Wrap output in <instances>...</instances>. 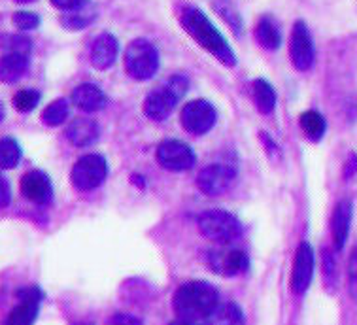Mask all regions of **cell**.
Wrapping results in <instances>:
<instances>
[{"instance_id":"cell-42","label":"cell","mask_w":357,"mask_h":325,"mask_svg":"<svg viewBox=\"0 0 357 325\" xmlns=\"http://www.w3.org/2000/svg\"><path fill=\"white\" fill-rule=\"evenodd\" d=\"M78 325H87V324H78Z\"/></svg>"},{"instance_id":"cell-32","label":"cell","mask_w":357,"mask_h":325,"mask_svg":"<svg viewBox=\"0 0 357 325\" xmlns=\"http://www.w3.org/2000/svg\"><path fill=\"white\" fill-rule=\"evenodd\" d=\"M167 87H169L170 91L174 93L176 97L178 98H182L185 93H188V87H189V82L185 76H182V74H178V76H172V78L167 82Z\"/></svg>"},{"instance_id":"cell-4","label":"cell","mask_w":357,"mask_h":325,"mask_svg":"<svg viewBox=\"0 0 357 325\" xmlns=\"http://www.w3.org/2000/svg\"><path fill=\"white\" fill-rule=\"evenodd\" d=\"M125 68L135 80H150L159 68V53L148 40H132L125 52Z\"/></svg>"},{"instance_id":"cell-1","label":"cell","mask_w":357,"mask_h":325,"mask_svg":"<svg viewBox=\"0 0 357 325\" xmlns=\"http://www.w3.org/2000/svg\"><path fill=\"white\" fill-rule=\"evenodd\" d=\"M180 20H182L185 33L195 40L199 46L204 47L208 53H212L225 66L236 65V57L227 44V40L223 38V34L212 25V21L208 20L199 8H185Z\"/></svg>"},{"instance_id":"cell-14","label":"cell","mask_w":357,"mask_h":325,"mask_svg":"<svg viewBox=\"0 0 357 325\" xmlns=\"http://www.w3.org/2000/svg\"><path fill=\"white\" fill-rule=\"evenodd\" d=\"M21 193L34 204H47L53 197V188L50 178L40 170L26 172L21 180Z\"/></svg>"},{"instance_id":"cell-26","label":"cell","mask_w":357,"mask_h":325,"mask_svg":"<svg viewBox=\"0 0 357 325\" xmlns=\"http://www.w3.org/2000/svg\"><path fill=\"white\" fill-rule=\"evenodd\" d=\"M68 117V103L65 98H57L53 100L52 105L47 106L44 114H42V121L47 125V127H57L65 121Z\"/></svg>"},{"instance_id":"cell-30","label":"cell","mask_w":357,"mask_h":325,"mask_svg":"<svg viewBox=\"0 0 357 325\" xmlns=\"http://www.w3.org/2000/svg\"><path fill=\"white\" fill-rule=\"evenodd\" d=\"M6 53H21V55H31L33 52V42L25 36H8L6 42L2 44Z\"/></svg>"},{"instance_id":"cell-21","label":"cell","mask_w":357,"mask_h":325,"mask_svg":"<svg viewBox=\"0 0 357 325\" xmlns=\"http://www.w3.org/2000/svg\"><path fill=\"white\" fill-rule=\"evenodd\" d=\"M255 38L259 42V46L268 50V52L278 50L280 44H282V33H280L278 23L271 15H263L255 27Z\"/></svg>"},{"instance_id":"cell-9","label":"cell","mask_w":357,"mask_h":325,"mask_svg":"<svg viewBox=\"0 0 357 325\" xmlns=\"http://www.w3.org/2000/svg\"><path fill=\"white\" fill-rule=\"evenodd\" d=\"M208 265L223 278H233V276L246 273L250 267V259L241 250H214L208 254Z\"/></svg>"},{"instance_id":"cell-18","label":"cell","mask_w":357,"mask_h":325,"mask_svg":"<svg viewBox=\"0 0 357 325\" xmlns=\"http://www.w3.org/2000/svg\"><path fill=\"white\" fill-rule=\"evenodd\" d=\"M72 100L84 112H98L106 106V95L95 84H82L72 93Z\"/></svg>"},{"instance_id":"cell-11","label":"cell","mask_w":357,"mask_h":325,"mask_svg":"<svg viewBox=\"0 0 357 325\" xmlns=\"http://www.w3.org/2000/svg\"><path fill=\"white\" fill-rule=\"evenodd\" d=\"M289 57L297 70L305 72L314 65V42L308 29L303 21H297L293 27L291 42H289Z\"/></svg>"},{"instance_id":"cell-12","label":"cell","mask_w":357,"mask_h":325,"mask_svg":"<svg viewBox=\"0 0 357 325\" xmlns=\"http://www.w3.org/2000/svg\"><path fill=\"white\" fill-rule=\"evenodd\" d=\"M20 305L13 308L4 325H33L38 316L42 292L38 287H23L17 292Z\"/></svg>"},{"instance_id":"cell-23","label":"cell","mask_w":357,"mask_h":325,"mask_svg":"<svg viewBox=\"0 0 357 325\" xmlns=\"http://www.w3.org/2000/svg\"><path fill=\"white\" fill-rule=\"evenodd\" d=\"M301 127L305 130V135L310 138L312 142H319L325 135L327 123L321 114L314 110H308L305 114H301Z\"/></svg>"},{"instance_id":"cell-6","label":"cell","mask_w":357,"mask_h":325,"mask_svg":"<svg viewBox=\"0 0 357 325\" xmlns=\"http://www.w3.org/2000/svg\"><path fill=\"white\" fill-rule=\"evenodd\" d=\"M314 269H316L314 248L308 242H301L297 252H295L291 271V292L295 295H303L310 287L312 278H314Z\"/></svg>"},{"instance_id":"cell-33","label":"cell","mask_w":357,"mask_h":325,"mask_svg":"<svg viewBox=\"0 0 357 325\" xmlns=\"http://www.w3.org/2000/svg\"><path fill=\"white\" fill-rule=\"evenodd\" d=\"M106 325H144L142 319L129 312H116L108 318Z\"/></svg>"},{"instance_id":"cell-35","label":"cell","mask_w":357,"mask_h":325,"mask_svg":"<svg viewBox=\"0 0 357 325\" xmlns=\"http://www.w3.org/2000/svg\"><path fill=\"white\" fill-rule=\"evenodd\" d=\"M10 201H12V189H10V183L6 182V178L0 174V209H6Z\"/></svg>"},{"instance_id":"cell-15","label":"cell","mask_w":357,"mask_h":325,"mask_svg":"<svg viewBox=\"0 0 357 325\" xmlns=\"http://www.w3.org/2000/svg\"><path fill=\"white\" fill-rule=\"evenodd\" d=\"M117 53H119V44L114 34L104 33L100 34L91 50V65L98 70H106L116 63Z\"/></svg>"},{"instance_id":"cell-5","label":"cell","mask_w":357,"mask_h":325,"mask_svg":"<svg viewBox=\"0 0 357 325\" xmlns=\"http://www.w3.org/2000/svg\"><path fill=\"white\" fill-rule=\"evenodd\" d=\"M106 176H108L106 159L91 153V156L82 157L74 165L70 178L76 189H79V191H91V189H97L106 180Z\"/></svg>"},{"instance_id":"cell-31","label":"cell","mask_w":357,"mask_h":325,"mask_svg":"<svg viewBox=\"0 0 357 325\" xmlns=\"http://www.w3.org/2000/svg\"><path fill=\"white\" fill-rule=\"evenodd\" d=\"M13 25L21 29V31H33L36 27L40 25V17L36 13L33 12H25V10H21V12L13 13Z\"/></svg>"},{"instance_id":"cell-28","label":"cell","mask_w":357,"mask_h":325,"mask_svg":"<svg viewBox=\"0 0 357 325\" xmlns=\"http://www.w3.org/2000/svg\"><path fill=\"white\" fill-rule=\"evenodd\" d=\"M40 103V93L34 89H23L13 97V106L20 112H31Z\"/></svg>"},{"instance_id":"cell-25","label":"cell","mask_w":357,"mask_h":325,"mask_svg":"<svg viewBox=\"0 0 357 325\" xmlns=\"http://www.w3.org/2000/svg\"><path fill=\"white\" fill-rule=\"evenodd\" d=\"M214 8L215 12L220 13L221 17L225 20V23L231 27V31L238 36L242 31V20L241 13L236 12V6L233 4V0H215Z\"/></svg>"},{"instance_id":"cell-29","label":"cell","mask_w":357,"mask_h":325,"mask_svg":"<svg viewBox=\"0 0 357 325\" xmlns=\"http://www.w3.org/2000/svg\"><path fill=\"white\" fill-rule=\"evenodd\" d=\"M321 267H324L325 284L335 289V286H337V261L327 248L321 252Z\"/></svg>"},{"instance_id":"cell-39","label":"cell","mask_w":357,"mask_h":325,"mask_svg":"<svg viewBox=\"0 0 357 325\" xmlns=\"http://www.w3.org/2000/svg\"><path fill=\"white\" fill-rule=\"evenodd\" d=\"M2 119H4V106L0 105V121H2Z\"/></svg>"},{"instance_id":"cell-36","label":"cell","mask_w":357,"mask_h":325,"mask_svg":"<svg viewBox=\"0 0 357 325\" xmlns=\"http://www.w3.org/2000/svg\"><path fill=\"white\" fill-rule=\"evenodd\" d=\"M53 6H57L59 10H66V12H72L84 4V0H52Z\"/></svg>"},{"instance_id":"cell-22","label":"cell","mask_w":357,"mask_h":325,"mask_svg":"<svg viewBox=\"0 0 357 325\" xmlns=\"http://www.w3.org/2000/svg\"><path fill=\"white\" fill-rule=\"evenodd\" d=\"M254 100L261 114H273L276 108V93L266 80L254 82Z\"/></svg>"},{"instance_id":"cell-34","label":"cell","mask_w":357,"mask_h":325,"mask_svg":"<svg viewBox=\"0 0 357 325\" xmlns=\"http://www.w3.org/2000/svg\"><path fill=\"white\" fill-rule=\"evenodd\" d=\"M348 292L357 305V259H354V257H351L350 269H348Z\"/></svg>"},{"instance_id":"cell-7","label":"cell","mask_w":357,"mask_h":325,"mask_svg":"<svg viewBox=\"0 0 357 325\" xmlns=\"http://www.w3.org/2000/svg\"><path fill=\"white\" fill-rule=\"evenodd\" d=\"M182 125L183 129L191 135H204L212 129L215 123L214 106L208 100H191L183 106L182 110Z\"/></svg>"},{"instance_id":"cell-16","label":"cell","mask_w":357,"mask_h":325,"mask_svg":"<svg viewBox=\"0 0 357 325\" xmlns=\"http://www.w3.org/2000/svg\"><path fill=\"white\" fill-rule=\"evenodd\" d=\"M351 225V204L348 201H340L337 204V209L333 212L331 218V234L335 248L338 252L344 250V244L348 241Z\"/></svg>"},{"instance_id":"cell-38","label":"cell","mask_w":357,"mask_h":325,"mask_svg":"<svg viewBox=\"0 0 357 325\" xmlns=\"http://www.w3.org/2000/svg\"><path fill=\"white\" fill-rule=\"evenodd\" d=\"M170 325H195L193 322H188V319H176V322H172Z\"/></svg>"},{"instance_id":"cell-41","label":"cell","mask_w":357,"mask_h":325,"mask_svg":"<svg viewBox=\"0 0 357 325\" xmlns=\"http://www.w3.org/2000/svg\"><path fill=\"white\" fill-rule=\"evenodd\" d=\"M15 2H33V0H15Z\"/></svg>"},{"instance_id":"cell-17","label":"cell","mask_w":357,"mask_h":325,"mask_svg":"<svg viewBox=\"0 0 357 325\" xmlns=\"http://www.w3.org/2000/svg\"><path fill=\"white\" fill-rule=\"evenodd\" d=\"M98 125L97 121H93L91 117H78L70 123V127L66 129V137L74 146L78 148H87L91 144L97 142L98 138Z\"/></svg>"},{"instance_id":"cell-19","label":"cell","mask_w":357,"mask_h":325,"mask_svg":"<svg viewBox=\"0 0 357 325\" xmlns=\"http://www.w3.org/2000/svg\"><path fill=\"white\" fill-rule=\"evenodd\" d=\"M202 325H246V316L238 305L223 303L202 319Z\"/></svg>"},{"instance_id":"cell-24","label":"cell","mask_w":357,"mask_h":325,"mask_svg":"<svg viewBox=\"0 0 357 325\" xmlns=\"http://www.w3.org/2000/svg\"><path fill=\"white\" fill-rule=\"evenodd\" d=\"M21 161L20 144L13 138H2L0 140V167L2 169H15Z\"/></svg>"},{"instance_id":"cell-3","label":"cell","mask_w":357,"mask_h":325,"mask_svg":"<svg viewBox=\"0 0 357 325\" xmlns=\"http://www.w3.org/2000/svg\"><path fill=\"white\" fill-rule=\"evenodd\" d=\"M199 229L208 241L231 244L242 234V223L225 210H208L199 218Z\"/></svg>"},{"instance_id":"cell-27","label":"cell","mask_w":357,"mask_h":325,"mask_svg":"<svg viewBox=\"0 0 357 325\" xmlns=\"http://www.w3.org/2000/svg\"><path fill=\"white\" fill-rule=\"evenodd\" d=\"M89 21H93V12H89L87 8H84V4L76 10H72L63 17V25L70 31H79V29H85L89 25Z\"/></svg>"},{"instance_id":"cell-20","label":"cell","mask_w":357,"mask_h":325,"mask_svg":"<svg viewBox=\"0 0 357 325\" xmlns=\"http://www.w3.org/2000/svg\"><path fill=\"white\" fill-rule=\"evenodd\" d=\"M29 68V55L21 53H6L0 59V82L4 84H15L23 78V74Z\"/></svg>"},{"instance_id":"cell-13","label":"cell","mask_w":357,"mask_h":325,"mask_svg":"<svg viewBox=\"0 0 357 325\" xmlns=\"http://www.w3.org/2000/svg\"><path fill=\"white\" fill-rule=\"evenodd\" d=\"M180 98L176 97L174 93L170 91L167 85H161L146 97L144 100V114L153 119V121H162L165 117L169 116L170 112L174 110L176 103Z\"/></svg>"},{"instance_id":"cell-40","label":"cell","mask_w":357,"mask_h":325,"mask_svg":"<svg viewBox=\"0 0 357 325\" xmlns=\"http://www.w3.org/2000/svg\"><path fill=\"white\" fill-rule=\"evenodd\" d=\"M351 257H354V259H357V248L354 250V255H351Z\"/></svg>"},{"instance_id":"cell-8","label":"cell","mask_w":357,"mask_h":325,"mask_svg":"<svg viewBox=\"0 0 357 325\" xmlns=\"http://www.w3.org/2000/svg\"><path fill=\"white\" fill-rule=\"evenodd\" d=\"M157 161L161 162L162 169L180 172V170H189L195 165V153L188 144L180 140H167L157 150Z\"/></svg>"},{"instance_id":"cell-37","label":"cell","mask_w":357,"mask_h":325,"mask_svg":"<svg viewBox=\"0 0 357 325\" xmlns=\"http://www.w3.org/2000/svg\"><path fill=\"white\" fill-rule=\"evenodd\" d=\"M354 174H357V156L354 153V156L346 161V167H344V176L346 178H351Z\"/></svg>"},{"instance_id":"cell-10","label":"cell","mask_w":357,"mask_h":325,"mask_svg":"<svg viewBox=\"0 0 357 325\" xmlns=\"http://www.w3.org/2000/svg\"><path fill=\"white\" fill-rule=\"evenodd\" d=\"M236 178V170L229 165H210L206 169L201 170V174L197 178V186L202 193L206 195H221L233 186Z\"/></svg>"},{"instance_id":"cell-2","label":"cell","mask_w":357,"mask_h":325,"mask_svg":"<svg viewBox=\"0 0 357 325\" xmlns=\"http://www.w3.org/2000/svg\"><path fill=\"white\" fill-rule=\"evenodd\" d=\"M172 305L180 319L197 322L206 318L220 305V293L210 282L191 280L176 289Z\"/></svg>"}]
</instances>
